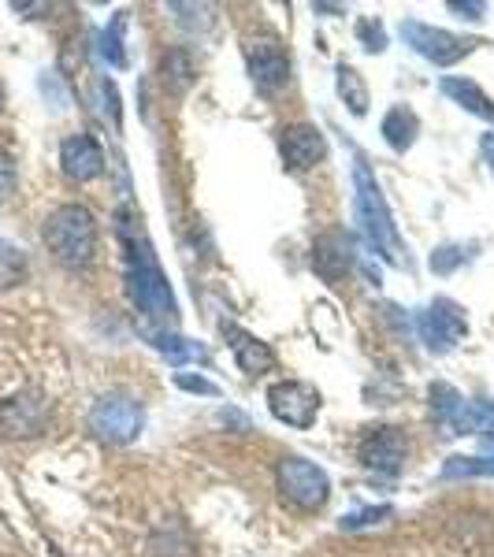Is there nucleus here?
<instances>
[{"label":"nucleus","instance_id":"nucleus-23","mask_svg":"<svg viewBox=\"0 0 494 557\" xmlns=\"http://www.w3.org/2000/svg\"><path fill=\"white\" fill-rule=\"evenodd\" d=\"M357 41L364 45V52H383L387 49V30L379 19H357Z\"/></svg>","mask_w":494,"mask_h":557},{"label":"nucleus","instance_id":"nucleus-30","mask_svg":"<svg viewBox=\"0 0 494 557\" xmlns=\"http://www.w3.org/2000/svg\"><path fill=\"white\" fill-rule=\"evenodd\" d=\"M0 108H4V90H0Z\"/></svg>","mask_w":494,"mask_h":557},{"label":"nucleus","instance_id":"nucleus-24","mask_svg":"<svg viewBox=\"0 0 494 557\" xmlns=\"http://www.w3.org/2000/svg\"><path fill=\"white\" fill-rule=\"evenodd\" d=\"M457 264H465V246H442L439 253H431V272L450 275Z\"/></svg>","mask_w":494,"mask_h":557},{"label":"nucleus","instance_id":"nucleus-19","mask_svg":"<svg viewBox=\"0 0 494 557\" xmlns=\"http://www.w3.org/2000/svg\"><path fill=\"white\" fill-rule=\"evenodd\" d=\"M164 82H171L175 90H186L194 82V60L186 49H171L164 56Z\"/></svg>","mask_w":494,"mask_h":557},{"label":"nucleus","instance_id":"nucleus-8","mask_svg":"<svg viewBox=\"0 0 494 557\" xmlns=\"http://www.w3.org/2000/svg\"><path fill=\"white\" fill-rule=\"evenodd\" d=\"M465 309L450 298H435L428 309L416 316V335L431 353H450L465 338Z\"/></svg>","mask_w":494,"mask_h":557},{"label":"nucleus","instance_id":"nucleus-3","mask_svg":"<svg viewBox=\"0 0 494 557\" xmlns=\"http://www.w3.org/2000/svg\"><path fill=\"white\" fill-rule=\"evenodd\" d=\"M45 246L64 268H86L97 253V223L86 205H60L45 223Z\"/></svg>","mask_w":494,"mask_h":557},{"label":"nucleus","instance_id":"nucleus-14","mask_svg":"<svg viewBox=\"0 0 494 557\" xmlns=\"http://www.w3.org/2000/svg\"><path fill=\"white\" fill-rule=\"evenodd\" d=\"M353 260H357V253H353L350 234H342V231L320 234L316 246H312V268H316V275L327 279V283H338V279L353 268Z\"/></svg>","mask_w":494,"mask_h":557},{"label":"nucleus","instance_id":"nucleus-27","mask_svg":"<svg viewBox=\"0 0 494 557\" xmlns=\"http://www.w3.org/2000/svg\"><path fill=\"white\" fill-rule=\"evenodd\" d=\"M12 190V160L8 156H0V197Z\"/></svg>","mask_w":494,"mask_h":557},{"label":"nucleus","instance_id":"nucleus-18","mask_svg":"<svg viewBox=\"0 0 494 557\" xmlns=\"http://www.w3.org/2000/svg\"><path fill=\"white\" fill-rule=\"evenodd\" d=\"M338 97L350 104L353 116H364V112H368V86H364V78L346 64L338 67Z\"/></svg>","mask_w":494,"mask_h":557},{"label":"nucleus","instance_id":"nucleus-22","mask_svg":"<svg viewBox=\"0 0 494 557\" xmlns=\"http://www.w3.org/2000/svg\"><path fill=\"white\" fill-rule=\"evenodd\" d=\"M23 275H26L23 253H19L15 246H8V242H0V286L23 283Z\"/></svg>","mask_w":494,"mask_h":557},{"label":"nucleus","instance_id":"nucleus-21","mask_svg":"<svg viewBox=\"0 0 494 557\" xmlns=\"http://www.w3.org/2000/svg\"><path fill=\"white\" fill-rule=\"evenodd\" d=\"M442 476L454 480V476H494V457H450L442 465Z\"/></svg>","mask_w":494,"mask_h":557},{"label":"nucleus","instance_id":"nucleus-4","mask_svg":"<svg viewBox=\"0 0 494 557\" xmlns=\"http://www.w3.org/2000/svg\"><path fill=\"white\" fill-rule=\"evenodd\" d=\"M275 480H279V491L290 506H298L301 513H312L320 509L331 498V480L320 465H312L305 457H283L279 468H275Z\"/></svg>","mask_w":494,"mask_h":557},{"label":"nucleus","instance_id":"nucleus-15","mask_svg":"<svg viewBox=\"0 0 494 557\" xmlns=\"http://www.w3.org/2000/svg\"><path fill=\"white\" fill-rule=\"evenodd\" d=\"M223 335L231 342L234 361H238V368H242L246 376H264V372H272L275 368L272 346L260 342L257 335H249V331H242V327H234V324H223Z\"/></svg>","mask_w":494,"mask_h":557},{"label":"nucleus","instance_id":"nucleus-9","mask_svg":"<svg viewBox=\"0 0 494 557\" xmlns=\"http://www.w3.org/2000/svg\"><path fill=\"white\" fill-rule=\"evenodd\" d=\"M268 409H272V416L279 424L305 431L320 416V390L301 383V379H283V383H275L268 390Z\"/></svg>","mask_w":494,"mask_h":557},{"label":"nucleus","instance_id":"nucleus-29","mask_svg":"<svg viewBox=\"0 0 494 557\" xmlns=\"http://www.w3.org/2000/svg\"><path fill=\"white\" fill-rule=\"evenodd\" d=\"M480 149H483V156H487V164H491V168H494V130H491V134H487V138H483Z\"/></svg>","mask_w":494,"mask_h":557},{"label":"nucleus","instance_id":"nucleus-26","mask_svg":"<svg viewBox=\"0 0 494 557\" xmlns=\"http://www.w3.org/2000/svg\"><path fill=\"white\" fill-rule=\"evenodd\" d=\"M390 517V509H364V513H353V517L342 520V528H368V524H376V520Z\"/></svg>","mask_w":494,"mask_h":557},{"label":"nucleus","instance_id":"nucleus-1","mask_svg":"<svg viewBox=\"0 0 494 557\" xmlns=\"http://www.w3.org/2000/svg\"><path fill=\"white\" fill-rule=\"evenodd\" d=\"M116 220H119V227H116L119 242L127 249L130 301H134L149 320L168 324V320H175V298H171L168 275H164L153 246H149V238H145V231H142V216H134L130 208H119Z\"/></svg>","mask_w":494,"mask_h":557},{"label":"nucleus","instance_id":"nucleus-6","mask_svg":"<svg viewBox=\"0 0 494 557\" xmlns=\"http://www.w3.org/2000/svg\"><path fill=\"white\" fill-rule=\"evenodd\" d=\"M242 52H246L249 78L260 93H279L290 82V56H286L283 41L275 34H257V38L242 41Z\"/></svg>","mask_w":494,"mask_h":557},{"label":"nucleus","instance_id":"nucleus-10","mask_svg":"<svg viewBox=\"0 0 494 557\" xmlns=\"http://www.w3.org/2000/svg\"><path fill=\"white\" fill-rule=\"evenodd\" d=\"M0 428L12 439H34L49 428V402L38 387H23L0 409Z\"/></svg>","mask_w":494,"mask_h":557},{"label":"nucleus","instance_id":"nucleus-20","mask_svg":"<svg viewBox=\"0 0 494 557\" xmlns=\"http://www.w3.org/2000/svg\"><path fill=\"white\" fill-rule=\"evenodd\" d=\"M123 26H127V19H123V15H116V19H112V26H108V30L101 34V56L112 67H127V52H123Z\"/></svg>","mask_w":494,"mask_h":557},{"label":"nucleus","instance_id":"nucleus-25","mask_svg":"<svg viewBox=\"0 0 494 557\" xmlns=\"http://www.w3.org/2000/svg\"><path fill=\"white\" fill-rule=\"evenodd\" d=\"M175 383H179L182 390H190V394H208V398H220V387H216L212 379H205V376H186V372H179V376H175Z\"/></svg>","mask_w":494,"mask_h":557},{"label":"nucleus","instance_id":"nucleus-11","mask_svg":"<svg viewBox=\"0 0 494 557\" xmlns=\"http://www.w3.org/2000/svg\"><path fill=\"white\" fill-rule=\"evenodd\" d=\"M405 435L398 428H368L357 442V457L364 468H376L383 476H398L405 465Z\"/></svg>","mask_w":494,"mask_h":557},{"label":"nucleus","instance_id":"nucleus-5","mask_svg":"<svg viewBox=\"0 0 494 557\" xmlns=\"http://www.w3.org/2000/svg\"><path fill=\"white\" fill-rule=\"evenodd\" d=\"M145 424L142 402H134L130 394H104L101 402L90 409V431L104 442H134Z\"/></svg>","mask_w":494,"mask_h":557},{"label":"nucleus","instance_id":"nucleus-2","mask_svg":"<svg viewBox=\"0 0 494 557\" xmlns=\"http://www.w3.org/2000/svg\"><path fill=\"white\" fill-rule=\"evenodd\" d=\"M353 216H357V231H361L364 246L372 249L376 257L387 260V264H405L398 227L390 220V208H387V201H383V190H379L376 175L368 171L364 160L353 164Z\"/></svg>","mask_w":494,"mask_h":557},{"label":"nucleus","instance_id":"nucleus-7","mask_svg":"<svg viewBox=\"0 0 494 557\" xmlns=\"http://www.w3.org/2000/svg\"><path fill=\"white\" fill-rule=\"evenodd\" d=\"M402 38L416 56H424V60L435 67H450V64H457V60H465L468 52H472V45H476V41L457 38L450 30L428 26V23H420V19H405Z\"/></svg>","mask_w":494,"mask_h":557},{"label":"nucleus","instance_id":"nucleus-12","mask_svg":"<svg viewBox=\"0 0 494 557\" xmlns=\"http://www.w3.org/2000/svg\"><path fill=\"white\" fill-rule=\"evenodd\" d=\"M279 153H283V164L290 171H309L324 160L327 142L316 127L294 123V127H286L283 134H279Z\"/></svg>","mask_w":494,"mask_h":557},{"label":"nucleus","instance_id":"nucleus-28","mask_svg":"<svg viewBox=\"0 0 494 557\" xmlns=\"http://www.w3.org/2000/svg\"><path fill=\"white\" fill-rule=\"evenodd\" d=\"M450 12H461V19H483V4H450Z\"/></svg>","mask_w":494,"mask_h":557},{"label":"nucleus","instance_id":"nucleus-16","mask_svg":"<svg viewBox=\"0 0 494 557\" xmlns=\"http://www.w3.org/2000/svg\"><path fill=\"white\" fill-rule=\"evenodd\" d=\"M383 138L394 153H405V149H413L416 134H420V119H416L413 108H405V104H394L387 116H383Z\"/></svg>","mask_w":494,"mask_h":557},{"label":"nucleus","instance_id":"nucleus-13","mask_svg":"<svg viewBox=\"0 0 494 557\" xmlns=\"http://www.w3.org/2000/svg\"><path fill=\"white\" fill-rule=\"evenodd\" d=\"M60 164H64V175L75 182H90L97 179L104 171V149L101 142L86 134V130H78L71 138H64L60 145Z\"/></svg>","mask_w":494,"mask_h":557},{"label":"nucleus","instance_id":"nucleus-17","mask_svg":"<svg viewBox=\"0 0 494 557\" xmlns=\"http://www.w3.org/2000/svg\"><path fill=\"white\" fill-rule=\"evenodd\" d=\"M442 93H446L450 101L461 104L465 112H472V116L494 123V101L480 90V86H476V82H472V78H442Z\"/></svg>","mask_w":494,"mask_h":557}]
</instances>
